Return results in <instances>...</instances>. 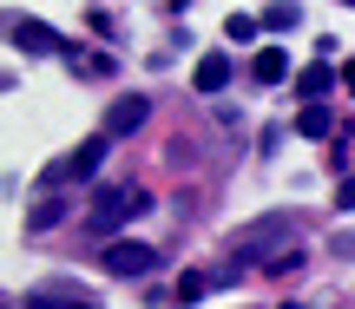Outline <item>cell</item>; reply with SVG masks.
<instances>
[{
	"instance_id": "cell-1",
	"label": "cell",
	"mask_w": 355,
	"mask_h": 309,
	"mask_svg": "<svg viewBox=\"0 0 355 309\" xmlns=\"http://www.w3.org/2000/svg\"><path fill=\"white\" fill-rule=\"evenodd\" d=\"M145 204H152V197H145L139 184H112V191H99V197H92V211H86V231L112 237L119 224H132V218H139Z\"/></svg>"
},
{
	"instance_id": "cell-2",
	"label": "cell",
	"mask_w": 355,
	"mask_h": 309,
	"mask_svg": "<svg viewBox=\"0 0 355 309\" xmlns=\"http://www.w3.org/2000/svg\"><path fill=\"white\" fill-rule=\"evenodd\" d=\"M99 263H105L112 276H152V270H158V250L139 244V237H112V244L99 250Z\"/></svg>"
},
{
	"instance_id": "cell-3",
	"label": "cell",
	"mask_w": 355,
	"mask_h": 309,
	"mask_svg": "<svg viewBox=\"0 0 355 309\" xmlns=\"http://www.w3.org/2000/svg\"><path fill=\"white\" fill-rule=\"evenodd\" d=\"M105 145H112V139L99 132V139H86L79 152L53 158V165H46V184H73V178H92V171H99V158H105Z\"/></svg>"
},
{
	"instance_id": "cell-4",
	"label": "cell",
	"mask_w": 355,
	"mask_h": 309,
	"mask_svg": "<svg viewBox=\"0 0 355 309\" xmlns=\"http://www.w3.org/2000/svg\"><path fill=\"white\" fill-rule=\"evenodd\" d=\"M145 92H125V99H112V112H105V139H132V132L145 125Z\"/></svg>"
},
{
	"instance_id": "cell-5",
	"label": "cell",
	"mask_w": 355,
	"mask_h": 309,
	"mask_svg": "<svg viewBox=\"0 0 355 309\" xmlns=\"http://www.w3.org/2000/svg\"><path fill=\"white\" fill-rule=\"evenodd\" d=\"M7 33H13V46H20V53H53V46H60L53 26H40V20H13Z\"/></svg>"
},
{
	"instance_id": "cell-6",
	"label": "cell",
	"mask_w": 355,
	"mask_h": 309,
	"mask_svg": "<svg viewBox=\"0 0 355 309\" xmlns=\"http://www.w3.org/2000/svg\"><path fill=\"white\" fill-rule=\"evenodd\" d=\"M191 79H198V92H224L230 86V53H204Z\"/></svg>"
},
{
	"instance_id": "cell-7",
	"label": "cell",
	"mask_w": 355,
	"mask_h": 309,
	"mask_svg": "<svg viewBox=\"0 0 355 309\" xmlns=\"http://www.w3.org/2000/svg\"><path fill=\"white\" fill-rule=\"evenodd\" d=\"M283 73H290V60H283L277 46H263V53L250 60V79H257V86H283Z\"/></svg>"
},
{
	"instance_id": "cell-8",
	"label": "cell",
	"mask_w": 355,
	"mask_h": 309,
	"mask_svg": "<svg viewBox=\"0 0 355 309\" xmlns=\"http://www.w3.org/2000/svg\"><path fill=\"white\" fill-rule=\"evenodd\" d=\"M329 86H336L329 66H303V73H296V92H303L309 105H322V92H329Z\"/></svg>"
},
{
	"instance_id": "cell-9",
	"label": "cell",
	"mask_w": 355,
	"mask_h": 309,
	"mask_svg": "<svg viewBox=\"0 0 355 309\" xmlns=\"http://www.w3.org/2000/svg\"><path fill=\"white\" fill-rule=\"evenodd\" d=\"M296 132H303V139H329V132H336L329 105H303V118H296Z\"/></svg>"
},
{
	"instance_id": "cell-10",
	"label": "cell",
	"mask_w": 355,
	"mask_h": 309,
	"mask_svg": "<svg viewBox=\"0 0 355 309\" xmlns=\"http://www.w3.org/2000/svg\"><path fill=\"white\" fill-rule=\"evenodd\" d=\"M60 218H66V204H60V197H46V204H33V211H26V231H53Z\"/></svg>"
},
{
	"instance_id": "cell-11",
	"label": "cell",
	"mask_w": 355,
	"mask_h": 309,
	"mask_svg": "<svg viewBox=\"0 0 355 309\" xmlns=\"http://www.w3.org/2000/svg\"><path fill=\"white\" fill-rule=\"evenodd\" d=\"M26 309H92L86 297H26Z\"/></svg>"
},
{
	"instance_id": "cell-12",
	"label": "cell",
	"mask_w": 355,
	"mask_h": 309,
	"mask_svg": "<svg viewBox=\"0 0 355 309\" xmlns=\"http://www.w3.org/2000/svg\"><path fill=\"white\" fill-rule=\"evenodd\" d=\"M224 33H230V39H257V20H250V13H230Z\"/></svg>"
},
{
	"instance_id": "cell-13",
	"label": "cell",
	"mask_w": 355,
	"mask_h": 309,
	"mask_svg": "<svg viewBox=\"0 0 355 309\" xmlns=\"http://www.w3.org/2000/svg\"><path fill=\"white\" fill-rule=\"evenodd\" d=\"M263 26H296V7H290V0H277V7L263 13Z\"/></svg>"
},
{
	"instance_id": "cell-14",
	"label": "cell",
	"mask_w": 355,
	"mask_h": 309,
	"mask_svg": "<svg viewBox=\"0 0 355 309\" xmlns=\"http://www.w3.org/2000/svg\"><path fill=\"white\" fill-rule=\"evenodd\" d=\"M204 297V276H178V303H198Z\"/></svg>"
},
{
	"instance_id": "cell-15",
	"label": "cell",
	"mask_w": 355,
	"mask_h": 309,
	"mask_svg": "<svg viewBox=\"0 0 355 309\" xmlns=\"http://www.w3.org/2000/svg\"><path fill=\"white\" fill-rule=\"evenodd\" d=\"M343 204H355V171H349V178H343Z\"/></svg>"
},
{
	"instance_id": "cell-16",
	"label": "cell",
	"mask_w": 355,
	"mask_h": 309,
	"mask_svg": "<svg viewBox=\"0 0 355 309\" xmlns=\"http://www.w3.org/2000/svg\"><path fill=\"white\" fill-rule=\"evenodd\" d=\"M343 86H349V92H355V60H349V66H343Z\"/></svg>"
},
{
	"instance_id": "cell-17",
	"label": "cell",
	"mask_w": 355,
	"mask_h": 309,
	"mask_svg": "<svg viewBox=\"0 0 355 309\" xmlns=\"http://www.w3.org/2000/svg\"><path fill=\"white\" fill-rule=\"evenodd\" d=\"M343 7H355V0H343Z\"/></svg>"
},
{
	"instance_id": "cell-18",
	"label": "cell",
	"mask_w": 355,
	"mask_h": 309,
	"mask_svg": "<svg viewBox=\"0 0 355 309\" xmlns=\"http://www.w3.org/2000/svg\"><path fill=\"white\" fill-rule=\"evenodd\" d=\"M349 132H355V125H349Z\"/></svg>"
}]
</instances>
